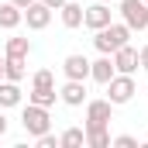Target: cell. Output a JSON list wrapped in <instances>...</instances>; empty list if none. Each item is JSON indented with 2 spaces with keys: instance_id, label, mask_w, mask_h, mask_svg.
Here are the masks:
<instances>
[{
  "instance_id": "obj_1",
  "label": "cell",
  "mask_w": 148,
  "mask_h": 148,
  "mask_svg": "<svg viewBox=\"0 0 148 148\" xmlns=\"http://www.w3.org/2000/svg\"><path fill=\"white\" fill-rule=\"evenodd\" d=\"M131 35H134V31H131L124 21H121V24H117V21H110L107 28L93 31V45H97V52H100V55H114L121 45H127V41H131Z\"/></svg>"
},
{
  "instance_id": "obj_2",
  "label": "cell",
  "mask_w": 148,
  "mask_h": 148,
  "mask_svg": "<svg viewBox=\"0 0 148 148\" xmlns=\"http://www.w3.org/2000/svg\"><path fill=\"white\" fill-rule=\"evenodd\" d=\"M21 124H24V131L38 138V134H45L48 127H52V117H48V107H38V103H28L24 110H21Z\"/></svg>"
},
{
  "instance_id": "obj_3",
  "label": "cell",
  "mask_w": 148,
  "mask_h": 148,
  "mask_svg": "<svg viewBox=\"0 0 148 148\" xmlns=\"http://www.w3.org/2000/svg\"><path fill=\"white\" fill-rule=\"evenodd\" d=\"M138 93V86H134V76H124V73H114V79L107 83V100H110L114 107H121V103H131V97Z\"/></svg>"
},
{
  "instance_id": "obj_4",
  "label": "cell",
  "mask_w": 148,
  "mask_h": 148,
  "mask_svg": "<svg viewBox=\"0 0 148 148\" xmlns=\"http://www.w3.org/2000/svg\"><path fill=\"white\" fill-rule=\"evenodd\" d=\"M121 17L131 31H145L148 28V3L145 0H121Z\"/></svg>"
},
{
  "instance_id": "obj_5",
  "label": "cell",
  "mask_w": 148,
  "mask_h": 148,
  "mask_svg": "<svg viewBox=\"0 0 148 148\" xmlns=\"http://www.w3.org/2000/svg\"><path fill=\"white\" fill-rule=\"evenodd\" d=\"M114 103L110 100H86V124L83 127H110Z\"/></svg>"
},
{
  "instance_id": "obj_6",
  "label": "cell",
  "mask_w": 148,
  "mask_h": 148,
  "mask_svg": "<svg viewBox=\"0 0 148 148\" xmlns=\"http://www.w3.org/2000/svg\"><path fill=\"white\" fill-rule=\"evenodd\" d=\"M110 59H114V69H117V73H124V76H134L138 69H141V62H138V48H134L131 41H127V45H121Z\"/></svg>"
},
{
  "instance_id": "obj_7",
  "label": "cell",
  "mask_w": 148,
  "mask_h": 148,
  "mask_svg": "<svg viewBox=\"0 0 148 148\" xmlns=\"http://www.w3.org/2000/svg\"><path fill=\"white\" fill-rule=\"evenodd\" d=\"M24 21H28L31 31H45V28L52 24V7H45L41 0L28 3V7H24Z\"/></svg>"
},
{
  "instance_id": "obj_8",
  "label": "cell",
  "mask_w": 148,
  "mask_h": 148,
  "mask_svg": "<svg viewBox=\"0 0 148 148\" xmlns=\"http://www.w3.org/2000/svg\"><path fill=\"white\" fill-rule=\"evenodd\" d=\"M110 21H114L110 17V3H100V0H97L93 7L83 10V24H86L90 31H100V28H107Z\"/></svg>"
},
{
  "instance_id": "obj_9",
  "label": "cell",
  "mask_w": 148,
  "mask_h": 148,
  "mask_svg": "<svg viewBox=\"0 0 148 148\" xmlns=\"http://www.w3.org/2000/svg\"><path fill=\"white\" fill-rule=\"evenodd\" d=\"M59 100L66 107H83L86 103V83L83 79H66V86L59 90Z\"/></svg>"
},
{
  "instance_id": "obj_10",
  "label": "cell",
  "mask_w": 148,
  "mask_h": 148,
  "mask_svg": "<svg viewBox=\"0 0 148 148\" xmlns=\"http://www.w3.org/2000/svg\"><path fill=\"white\" fill-rule=\"evenodd\" d=\"M62 73H66V79H90V59L86 55H66L62 59Z\"/></svg>"
},
{
  "instance_id": "obj_11",
  "label": "cell",
  "mask_w": 148,
  "mask_h": 148,
  "mask_svg": "<svg viewBox=\"0 0 148 148\" xmlns=\"http://www.w3.org/2000/svg\"><path fill=\"white\" fill-rule=\"evenodd\" d=\"M114 73H117V69H114V59H110V55H100L97 62H90V79L100 83V86H107V83L114 79Z\"/></svg>"
},
{
  "instance_id": "obj_12",
  "label": "cell",
  "mask_w": 148,
  "mask_h": 148,
  "mask_svg": "<svg viewBox=\"0 0 148 148\" xmlns=\"http://www.w3.org/2000/svg\"><path fill=\"white\" fill-rule=\"evenodd\" d=\"M21 100H24L21 86L10 83V79H0V110H7V107H21Z\"/></svg>"
},
{
  "instance_id": "obj_13",
  "label": "cell",
  "mask_w": 148,
  "mask_h": 148,
  "mask_svg": "<svg viewBox=\"0 0 148 148\" xmlns=\"http://www.w3.org/2000/svg\"><path fill=\"white\" fill-rule=\"evenodd\" d=\"M21 21H24V10H21L17 3H10V0L0 3V28H3V31H14Z\"/></svg>"
},
{
  "instance_id": "obj_14",
  "label": "cell",
  "mask_w": 148,
  "mask_h": 148,
  "mask_svg": "<svg viewBox=\"0 0 148 148\" xmlns=\"http://www.w3.org/2000/svg\"><path fill=\"white\" fill-rule=\"evenodd\" d=\"M83 10H86V7H83V3H76V0H66V3L59 7V14H62V24H66L69 31L83 24Z\"/></svg>"
},
{
  "instance_id": "obj_15",
  "label": "cell",
  "mask_w": 148,
  "mask_h": 148,
  "mask_svg": "<svg viewBox=\"0 0 148 148\" xmlns=\"http://www.w3.org/2000/svg\"><path fill=\"white\" fill-rule=\"evenodd\" d=\"M55 100H59L55 86H31V93H28V103H38V107H52Z\"/></svg>"
},
{
  "instance_id": "obj_16",
  "label": "cell",
  "mask_w": 148,
  "mask_h": 148,
  "mask_svg": "<svg viewBox=\"0 0 148 148\" xmlns=\"http://www.w3.org/2000/svg\"><path fill=\"white\" fill-rule=\"evenodd\" d=\"M24 59H17V55H3V79H10V83H21L24 79Z\"/></svg>"
},
{
  "instance_id": "obj_17",
  "label": "cell",
  "mask_w": 148,
  "mask_h": 148,
  "mask_svg": "<svg viewBox=\"0 0 148 148\" xmlns=\"http://www.w3.org/2000/svg\"><path fill=\"white\" fill-rule=\"evenodd\" d=\"M86 145V131L83 127H66L59 134V148H83Z\"/></svg>"
},
{
  "instance_id": "obj_18",
  "label": "cell",
  "mask_w": 148,
  "mask_h": 148,
  "mask_svg": "<svg viewBox=\"0 0 148 148\" xmlns=\"http://www.w3.org/2000/svg\"><path fill=\"white\" fill-rule=\"evenodd\" d=\"M90 148H110V127H83Z\"/></svg>"
},
{
  "instance_id": "obj_19",
  "label": "cell",
  "mask_w": 148,
  "mask_h": 148,
  "mask_svg": "<svg viewBox=\"0 0 148 148\" xmlns=\"http://www.w3.org/2000/svg\"><path fill=\"white\" fill-rule=\"evenodd\" d=\"M3 55L28 59V55H31V41H28V38H7V45H3Z\"/></svg>"
},
{
  "instance_id": "obj_20",
  "label": "cell",
  "mask_w": 148,
  "mask_h": 148,
  "mask_svg": "<svg viewBox=\"0 0 148 148\" xmlns=\"http://www.w3.org/2000/svg\"><path fill=\"white\" fill-rule=\"evenodd\" d=\"M31 86H55V76L48 73V69H38V73L31 76Z\"/></svg>"
},
{
  "instance_id": "obj_21",
  "label": "cell",
  "mask_w": 148,
  "mask_h": 148,
  "mask_svg": "<svg viewBox=\"0 0 148 148\" xmlns=\"http://www.w3.org/2000/svg\"><path fill=\"white\" fill-rule=\"evenodd\" d=\"M114 148H138V138L134 134H117V138H110Z\"/></svg>"
},
{
  "instance_id": "obj_22",
  "label": "cell",
  "mask_w": 148,
  "mask_h": 148,
  "mask_svg": "<svg viewBox=\"0 0 148 148\" xmlns=\"http://www.w3.org/2000/svg\"><path fill=\"white\" fill-rule=\"evenodd\" d=\"M35 141H38V148H59V138H55L52 131H45V134H38Z\"/></svg>"
},
{
  "instance_id": "obj_23",
  "label": "cell",
  "mask_w": 148,
  "mask_h": 148,
  "mask_svg": "<svg viewBox=\"0 0 148 148\" xmlns=\"http://www.w3.org/2000/svg\"><path fill=\"white\" fill-rule=\"evenodd\" d=\"M138 62H141V69H148V45L138 48Z\"/></svg>"
},
{
  "instance_id": "obj_24",
  "label": "cell",
  "mask_w": 148,
  "mask_h": 148,
  "mask_svg": "<svg viewBox=\"0 0 148 148\" xmlns=\"http://www.w3.org/2000/svg\"><path fill=\"white\" fill-rule=\"evenodd\" d=\"M41 3H45V7H52V10H59V7H62L66 0H41Z\"/></svg>"
},
{
  "instance_id": "obj_25",
  "label": "cell",
  "mask_w": 148,
  "mask_h": 148,
  "mask_svg": "<svg viewBox=\"0 0 148 148\" xmlns=\"http://www.w3.org/2000/svg\"><path fill=\"white\" fill-rule=\"evenodd\" d=\"M7 134V117H3V110H0V138Z\"/></svg>"
},
{
  "instance_id": "obj_26",
  "label": "cell",
  "mask_w": 148,
  "mask_h": 148,
  "mask_svg": "<svg viewBox=\"0 0 148 148\" xmlns=\"http://www.w3.org/2000/svg\"><path fill=\"white\" fill-rule=\"evenodd\" d=\"M10 3H17V7L24 10V7H28V3H35V0H10Z\"/></svg>"
},
{
  "instance_id": "obj_27",
  "label": "cell",
  "mask_w": 148,
  "mask_h": 148,
  "mask_svg": "<svg viewBox=\"0 0 148 148\" xmlns=\"http://www.w3.org/2000/svg\"><path fill=\"white\" fill-rule=\"evenodd\" d=\"M0 79H3V59H0Z\"/></svg>"
},
{
  "instance_id": "obj_28",
  "label": "cell",
  "mask_w": 148,
  "mask_h": 148,
  "mask_svg": "<svg viewBox=\"0 0 148 148\" xmlns=\"http://www.w3.org/2000/svg\"><path fill=\"white\" fill-rule=\"evenodd\" d=\"M100 3H114V0H100Z\"/></svg>"
},
{
  "instance_id": "obj_29",
  "label": "cell",
  "mask_w": 148,
  "mask_h": 148,
  "mask_svg": "<svg viewBox=\"0 0 148 148\" xmlns=\"http://www.w3.org/2000/svg\"><path fill=\"white\" fill-rule=\"evenodd\" d=\"M145 3H148V0H145Z\"/></svg>"
},
{
  "instance_id": "obj_30",
  "label": "cell",
  "mask_w": 148,
  "mask_h": 148,
  "mask_svg": "<svg viewBox=\"0 0 148 148\" xmlns=\"http://www.w3.org/2000/svg\"><path fill=\"white\" fill-rule=\"evenodd\" d=\"M145 93H148V90H145Z\"/></svg>"
}]
</instances>
